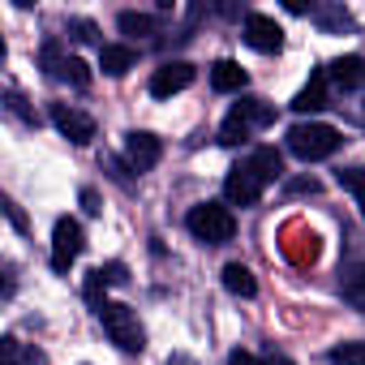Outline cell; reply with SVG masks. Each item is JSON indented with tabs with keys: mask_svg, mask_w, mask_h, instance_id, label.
<instances>
[{
	"mask_svg": "<svg viewBox=\"0 0 365 365\" xmlns=\"http://www.w3.org/2000/svg\"><path fill=\"white\" fill-rule=\"evenodd\" d=\"M339 142H344L339 129H335V125H322V120H301V125L288 129V150H292L297 159H305V163H318V159L335 155Z\"/></svg>",
	"mask_w": 365,
	"mask_h": 365,
	"instance_id": "6da1fadb",
	"label": "cell"
},
{
	"mask_svg": "<svg viewBox=\"0 0 365 365\" xmlns=\"http://www.w3.org/2000/svg\"><path fill=\"white\" fill-rule=\"evenodd\" d=\"M271 120H275V108H271L267 99H241V103H232V112L224 116L220 142H224V146L250 142V133H254V129H267Z\"/></svg>",
	"mask_w": 365,
	"mask_h": 365,
	"instance_id": "7a4b0ae2",
	"label": "cell"
},
{
	"mask_svg": "<svg viewBox=\"0 0 365 365\" xmlns=\"http://www.w3.org/2000/svg\"><path fill=\"white\" fill-rule=\"evenodd\" d=\"M185 228H190L202 245H224V241H232L237 220H232V211H228L224 202H198V207L185 215Z\"/></svg>",
	"mask_w": 365,
	"mask_h": 365,
	"instance_id": "3957f363",
	"label": "cell"
},
{
	"mask_svg": "<svg viewBox=\"0 0 365 365\" xmlns=\"http://www.w3.org/2000/svg\"><path fill=\"white\" fill-rule=\"evenodd\" d=\"M99 322H103L108 339H112L120 352H142V348H146V331H142V322H138V314H133L129 305L108 301V305L99 309Z\"/></svg>",
	"mask_w": 365,
	"mask_h": 365,
	"instance_id": "277c9868",
	"label": "cell"
},
{
	"mask_svg": "<svg viewBox=\"0 0 365 365\" xmlns=\"http://www.w3.org/2000/svg\"><path fill=\"white\" fill-rule=\"evenodd\" d=\"M82 224L78 220H69V215H61L56 220V228H52V271H69L73 262H78V254H82Z\"/></svg>",
	"mask_w": 365,
	"mask_h": 365,
	"instance_id": "5b68a950",
	"label": "cell"
},
{
	"mask_svg": "<svg viewBox=\"0 0 365 365\" xmlns=\"http://www.w3.org/2000/svg\"><path fill=\"white\" fill-rule=\"evenodd\" d=\"M262 190H267V180L254 172V163H250V159H245V163H237V168H228L224 194H228V202H232V207H254V202L262 198Z\"/></svg>",
	"mask_w": 365,
	"mask_h": 365,
	"instance_id": "8992f818",
	"label": "cell"
},
{
	"mask_svg": "<svg viewBox=\"0 0 365 365\" xmlns=\"http://www.w3.org/2000/svg\"><path fill=\"white\" fill-rule=\"evenodd\" d=\"M190 82H194V65L168 61V65H159V69L150 73V95H155V99H172L176 91H185Z\"/></svg>",
	"mask_w": 365,
	"mask_h": 365,
	"instance_id": "52a82bcc",
	"label": "cell"
},
{
	"mask_svg": "<svg viewBox=\"0 0 365 365\" xmlns=\"http://www.w3.org/2000/svg\"><path fill=\"white\" fill-rule=\"evenodd\" d=\"M245 43H250L254 52H279V48H284V31H279V22L267 18V14H245Z\"/></svg>",
	"mask_w": 365,
	"mask_h": 365,
	"instance_id": "ba28073f",
	"label": "cell"
},
{
	"mask_svg": "<svg viewBox=\"0 0 365 365\" xmlns=\"http://www.w3.org/2000/svg\"><path fill=\"white\" fill-rule=\"evenodd\" d=\"M52 125H56L73 146H86V142L95 138V120H91L86 112L69 108V103H52Z\"/></svg>",
	"mask_w": 365,
	"mask_h": 365,
	"instance_id": "9c48e42d",
	"label": "cell"
},
{
	"mask_svg": "<svg viewBox=\"0 0 365 365\" xmlns=\"http://www.w3.org/2000/svg\"><path fill=\"white\" fill-rule=\"evenodd\" d=\"M159 155H163V146H159V138H155V133L133 129V133L125 138V159H129V168H133V172H150V168L159 163Z\"/></svg>",
	"mask_w": 365,
	"mask_h": 365,
	"instance_id": "30bf717a",
	"label": "cell"
},
{
	"mask_svg": "<svg viewBox=\"0 0 365 365\" xmlns=\"http://www.w3.org/2000/svg\"><path fill=\"white\" fill-rule=\"evenodd\" d=\"M327 82H335L339 91H356L365 82V61L361 56H339L331 69H327Z\"/></svg>",
	"mask_w": 365,
	"mask_h": 365,
	"instance_id": "8fae6325",
	"label": "cell"
},
{
	"mask_svg": "<svg viewBox=\"0 0 365 365\" xmlns=\"http://www.w3.org/2000/svg\"><path fill=\"white\" fill-rule=\"evenodd\" d=\"M133 61H138V52L125 48V43H108V48H99V69H103L108 78H125V73L133 69Z\"/></svg>",
	"mask_w": 365,
	"mask_h": 365,
	"instance_id": "7c38bea8",
	"label": "cell"
},
{
	"mask_svg": "<svg viewBox=\"0 0 365 365\" xmlns=\"http://www.w3.org/2000/svg\"><path fill=\"white\" fill-rule=\"evenodd\" d=\"M245 82H250V73H245L237 61H215V65H211V86H215V91L232 95V91H245Z\"/></svg>",
	"mask_w": 365,
	"mask_h": 365,
	"instance_id": "4fadbf2b",
	"label": "cell"
},
{
	"mask_svg": "<svg viewBox=\"0 0 365 365\" xmlns=\"http://www.w3.org/2000/svg\"><path fill=\"white\" fill-rule=\"evenodd\" d=\"M327 86H331V82H327V69H322V73H314V78H309V86L292 99V112H322V108H327Z\"/></svg>",
	"mask_w": 365,
	"mask_h": 365,
	"instance_id": "5bb4252c",
	"label": "cell"
},
{
	"mask_svg": "<svg viewBox=\"0 0 365 365\" xmlns=\"http://www.w3.org/2000/svg\"><path fill=\"white\" fill-rule=\"evenodd\" d=\"M224 288H228L232 297H254V292H258V279H254V271H250V267L228 262V267H224Z\"/></svg>",
	"mask_w": 365,
	"mask_h": 365,
	"instance_id": "9a60e30c",
	"label": "cell"
},
{
	"mask_svg": "<svg viewBox=\"0 0 365 365\" xmlns=\"http://www.w3.org/2000/svg\"><path fill=\"white\" fill-rule=\"evenodd\" d=\"M339 292H344V301H348L352 309H365V262H356V267L344 271Z\"/></svg>",
	"mask_w": 365,
	"mask_h": 365,
	"instance_id": "2e32d148",
	"label": "cell"
},
{
	"mask_svg": "<svg viewBox=\"0 0 365 365\" xmlns=\"http://www.w3.org/2000/svg\"><path fill=\"white\" fill-rule=\"evenodd\" d=\"M250 163H254V172L267 180V185L284 176V159H279V150H275V146H258V150L250 155Z\"/></svg>",
	"mask_w": 365,
	"mask_h": 365,
	"instance_id": "e0dca14e",
	"label": "cell"
},
{
	"mask_svg": "<svg viewBox=\"0 0 365 365\" xmlns=\"http://www.w3.org/2000/svg\"><path fill=\"white\" fill-rule=\"evenodd\" d=\"M116 26H120V35H133V39H142V35H155V18L150 14H120L116 18Z\"/></svg>",
	"mask_w": 365,
	"mask_h": 365,
	"instance_id": "ac0fdd59",
	"label": "cell"
},
{
	"mask_svg": "<svg viewBox=\"0 0 365 365\" xmlns=\"http://www.w3.org/2000/svg\"><path fill=\"white\" fill-rule=\"evenodd\" d=\"M339 185L356 198V207H361V220H365V168H344L339 172Z\"/></svg>",
	"mask_w": 365,
	"mask_h": 365,
	"instance_id": "d6986e66",
	"label": "cell"
},
{
	"mask_svg": "<svg viewBox=\"0 0 365 365\" xmlns=\"http://www.w3.org/2000/svg\"><path fill=\"white\" fill-rule=\"evenodd\" d=\"M309 14H314V22H318L322 31H352L348 9H309Z\"/></svg>",
	"mask_w": 365,
	"mask_h": 365,
	"instance_id": "ffe728a7",
	"label": "cell"
},
{
	"mask_svg": "<svg viewBox=\"0 0 365 365\" xmlns=\"http://www.w3.org/2000/svg\"><path fill=\"white\" fill-rule=\"evenodd\" d=\"M61 78H65V82H73L78 91H86V86H91V73H86V65H82L78 56H69V61L61 65Z\"/></svg>",
	"mask_w": 365,
	"mask_h": 365,
	"instance_id": "44dd1931",
	"label": "cell"
},
{
	"mask_svg": "<svg viewBox=\"0 0 365 365\" xmlns=\"http://www.w3.org/2000/svg\"><path fill=\"white\" fill-rule=\"evenodd\" d=\"M331 361H339V365H365V344H339V348H331Z\"/></svg>",
	"mask_w": 365,
	"mask_h": 365,
	"instance_id": "7402d4cb",
	"label": "cell"
},
{
	"mask_svg": "<svg viewBox=\"0 0 365 365\" xmlns=\"http://www.w3.org/2000/svg\"><path fill=\"white\" fill-rule=\"evenodd\" d=\"M69 31H73L78 43H91V39H95V26H91V22H69Z\"/></svg>",
	"mask_w": 365,
	"mask_h": 365,
	"instance_id": "603a6c76",
	"label": "cell"
},
{
	"mask_svg": "<svg viewBox=\"0 0 365 365\" xmlns=\"http://www.w3.org/2000/svg\"><path fill=\"white\" fill-rule=\"evenodd\" d=\"M228 365H258V356H250V352H241V348H232V356H228Z\"/></svg>",
	"mask_w": 365,
	"mask_h": 365,
	"instance_id": "cb8c5ba5",
	"label": "cell"
},
{
	"mask_svg": "<svg viewBox=\"0 0 365 365\" xmlns=\"http://www.w3.org/2000/svg\"><path fill=\"white\" fill-rule=\"evenodd\" d=\"M5 365H18V339L14 335L5 339Z\"/></svg>",
	"mask_w": 365,
	"mask_h": 365,
	"instance_id": "d4e9b609",
	"label": "cell"
},
{
	"mask_svg": "<svg viewBox=\"0 0 365 365\" xmlns=\"http://www.w3.org/2000/svg\"><path fill=\"white\" fill-rule=\"evenodd\" d=\"M5 211H9V220H14V228H26V220H22V211H18L14 202H5Z\"/></svg>",
	"mask_w": 365,
	"mask_h": 365,
	"instance_id": "484cf974",
	"label": "cell"
},
{
	"mask_svg": "<svg viewBox=\"0 0 365 365\" xmlns=\"http://www.w3.org/2000/svg\"><path fill=\"white\" fill-rule=\"evenodd\" d=\"M82 202H86V211H99V198H95V190H82Z\"/></svg>",
	"mask_w": 365,
	"mask_h": 365,
	"instance_id": "4316f807",
	"label": "cell"
},
{
	"mask_svg": "<svg viewBox=\"0 0 365 365\" xmlns=\"http://www.w3.org/2000/svg\"><path fill=\"white\" fill-rule=\"evenodd\" d=\"M267 365H292L288 356H279V352H267Z\"/></svg>",
	"mask_w": 365,
	"mask_h": 365,
	"instance_id": "83f0119b",
	"label": "cell"
},
{
	"mask_svg": "<svg viewBox=\"0 0 365 365\" xmlns=\"http://www.w3.org/2000/svg\"><path fill=\"white\" fill-rule=\"evenodd\" d=\"M26 365H43V352H35V348H31V352H26Z\"/></svg>",
	"mask_w": 365,
	"mask_h": 365,
	"instance_id": "f1b7e54d",
	"label": "cell"
}]
</instances>
